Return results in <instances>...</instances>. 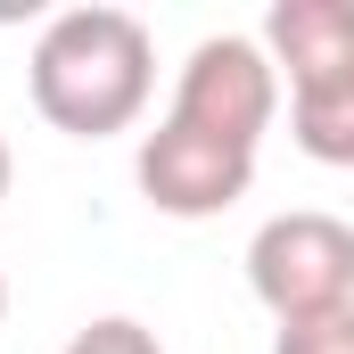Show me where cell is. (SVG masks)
<instances>
[{"label":"cell","instance_id":"277c9868","mask_svg":"<svg viewBox=\"0 0 354 354\" xmlns=\"http://www.w3.org/2000/svg\"><path fill=\"white\" fill-rule=\"evenodd\" d=\"M256 181V157L248 149H223L206 132H181V124H157L140 140V198L174 223H198V214H223L239 206Z\"/></svg>","mask_w":354,"mask_h":354},{"label":"cell","instance_id":"5b68a950","mask_svg":"<svg viewBox=\"0 0 354 354\" xmlns=\"http://www.w3.org/2000/svg\"><path fill=\"white\" fill-rule=\"evenodd\" d=\"M272 75L288 66V91H338L354 83V0H280L264 17Z\"/></svg>","mask_w":354,"mask_h":354},{"label":"cell","instance_id":"8992f818","mask_svg":"<svg viewBox=\"0 0 354 354\" xmlns=\"http://www.w3.org/2000/svg\"><path fill=\"white\" fill-rule=\"evenodd\" d=\"M288 124H297V149L313 165H354V83L288 99Z\"/></svg>","mask_w":354,"mask_h":354},{"label":"cell","instance_id":"6da1fadb","mask_svg":"<svg viewBox=\"0 0 354 354\" xmlns=\"http://www.w3.org/2000/svg\"><path fill=\"white\" fill-rule=\"evenodd\" d=\"M149 83H157V50L149 25L124 8H66L33 41V107L75 140L124 132L149 107Z\"/></svg>","mask_w":354,"mask_h":354},{"label":"cell","instance_id":"ba28073f","mask_svg":"<svg viewBox=\"0 0 354 354\" xmlns=\"http://www.w3.org/2000/svg\"><path fill=\"white\" fill-rule=\"evenodd\" d=\"M66 354H165V346H157V330H140V322L107 313V322L75 330V346H66Z\"/></svg>","mask_w":354,"mask_h":354},{"label":"cell","instance_id":"3957f363","mask_svg":"<svg viewBox=\"0 0 354 354\" xmlns=\"http://www.w3.org/2000/svg\"><path fill=\"white\" fill-rule=\"evenodd\" d=\"M272 107H280V75H272V58L256 50V41H239V33H214V41H198V50H189L181 91H174V115H165V124L206 132V140H223V149H248V157H256Z\"/></svg>","mask_w":354,"mask_h":354},{"label":"cell","instance_id":"52a82bcc","mask_svg":"<svg viewBox=\"0 0 354 354\" xmlns=\"http://www.w3.org/2000/svg\"><path fill=\"white\" fill-rule=\"evenodd\" d=\"M272 354H354V305H338V313H313V322H288Z\"/></svg>","mask_w":354,"mask_h":354},{"label":"cell","instance_id":"7a4b0ae2","mask_svg":"<svg viewBox=\"0 0 354 354\" xmlns=\"http://www.w3.org/2000/svg\"><path fill=\"white\" fill-rule=\"evenodd\" d=\"M248 288L280 313V330L354 305V231L338 214H313V206L305 214H272L248 239Z\"/></svg>","mask_w":354,"mask_h":354},{"label":"cell","instance_id":"9c48e42d","mask_svg":"<svg viewBox=\"0 0 354 354\" xmlns=\"http://www.w3.org/2000/svg\"><path fill=\"white\" fill-rule=\"evenodd\" d=\"M0 198H8V140H0Z\"/></svg>","mask_w":354,"mask_h":354},{"label":"cell","instance_id":"30bf717a","mask_svg":"<svg viewBox=\"0 0 354 354\" xmlns=\"http://www.w3.org/2000/svg\"><path fill=\"white\" fill-rule=\"evenodd\" d=\"M0 313H8V280H0Z\"/></svg>","mask_w":354,"mask_h":354}]
</instances>
